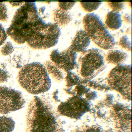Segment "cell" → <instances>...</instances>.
I'll return each instance as SVG.
<instances>
[{"instance_id": "obj_1", "label": "cell", "mask_w": 132, "mask_h": 132, "mask_svg": "<svg viewBox=\"0 0 132 132\" xmlns=\"http://www.w3.org/2000/svg\"><path fill=\"white\" fill-rule=\"evenodd\" d=\"M25 132H65L58 113L47 99L34 97L26 117Z\"/></svg>"}, {"instance_id": "obj_2", "label": "cell", "mask_w": 132, "mask_h": 132, "mask_svg": "<svg viewBox=\"0 0 132 132\" xmlns=\"http://www.w3.org/2000/svg\"><path fill=\"white\" fill-rule=\"evenodd\" d=\"M44 23L36 3L26 2L16 11L6 34L15 43L24 44Z\"/></svg>"}, {"instance_id": "obj_3", "label": "cell", "mask_w": 132, "mask_h": 132, "mask_svg": "<svg viewBox=\"0 0 132 132\" xmlns=\"http://www.w3.org/2000/svg\"><path fill=\"white\" fill-rule=\"evenodd\" d=\"M17 80L29 93L39 95L49 91L51 81L44 65L37 62L23 66L19 71Z\"/></svg>"}, {"instance_id": "obj_4", "label": "cell", "mask_w": 132, "mask_h": 132, "mask_svg": "<svg viewBox=\"0 0 132 132\" xmlns=\"http://www.w3.org/2000/svg\"><path fill=\"white\" fill-rule=\"evenodd\" d=\"M82 24L90 40L100 48L110 50L115 46V38L98 15L94 13L86 14L82 19Z\"/></svg>"}, {"instance_id": "obj_5", "label": "cell", "mask_w": 132, "mask_h": 132, "mask_svg": "<svg viewBox=\"0 0 132 132\" xmlns=\"http://www.w3.org/2000/svg\"><path fill=\"white\" fill-rule=\"evenodd\" d=\"M104 54L97 48L87 50L82 53L78 59L77 70L84 80H91L106 68Z\"/></svg>"}, {"instance_id": "obj_6", "label": "cell", "mask_w": 132, "mask_h": 132, "mask_svg": "<svg viewBox=\"0 0 132 132\" xmlns=\"http://www.w3.org/2000/svg\"><path fill=\"white\" fill-rule=\"evenodd\" d=\"M61 32L60 28L52 23L40 26L26 43L35 50L48 49L58 44Z\"/></svg>"}, {"instance_id": "obj_7", "label": "cell", "mask_w": 132, "mask_h": 132, "mask_svg": "<svg viewBox=\"0 0 132 132\" xmlns=\"http://www.w3.org/2000/svg\"><path fill=\"white\" fill-rule=\"evenodd\" d=\"M111 90L119 93L123 99L131 101V66H116L109 73L106 79Z\"/></svg>"}, {"instance_id": "obj_8", "label": "cell", "mask_w": 132, "mask_h": 132, "mask_svg": "<svg viewBox=\"0 0 132 132\" xmlns=\"http://www.w3.org/2000/svg\"><path fill=\"white\" fill-rule=\"evenodd\" d=\"M91 109L90 101L82 97L72 96L61 102L57 107V112L60 115L77 120L90 112Z\"/></svg>"}, {"instance_id": "obj_9", "label": "cell", "mask_w": 132, "mask_h": 132, "mask_svg": "<svg viewBox=\"0 0 132 132\" xmlns=\"http://www.w3.org/2000/svg\"><path fill=\"white\" fill-rule=\"evenodd\" d=\"M26 101L20 91L0 86V114L6 115L22 109Z\"/></svg>"}, {"instance_id": "obj_10", "label": "cell", "mask_w": 132, "mask_h": 132, "mask_svg": "<svg viewBox=\"0 0 132 132\" xmlns=\"http://www.w3.org/2000/svg\"><path fill=\"white\" fill-rule=\"evenodd\" d=\"M111 120L114 124L115 132H131V109L120 103H115L109 110Z\"/></svg>"}, {"instance_id": "obj_11", "label": "cell", "mask_w": 132, "mask_h": 132, "mask_svg": "<svg viewBox=\"0 0 132 132\" xmlns=\"http://www.w3.org/2000/svg\"><path fill=\"white\" fill-rule=\"evenodd\" d=\"M51 61L59 68L67 73L72 71L77 67V53L69 47L62 51L53 50L50 55Z\"/></svg>"}, {"instance_id": "obj_12", "label": "cell", "mask_w": 132, "mask_h": 132, "mask_svg": "<svg viewBox=\"0 0 132 132\" xmlns=\"http://www.w3.org/2000/svg\"><path fill=\"white\" fill-rule=\"evenodd\" d=\"M91 40L84 30L78 31L73 39L70 47L76 53H83L88 48Z\"/></svg>"}, {"instance_id": "obj_13", "label": "cell", "mask_w": 132, "mask_h": 132, "mask_svg": "<svg viewBox=\"0 0 132 132\" xmlns=\"http://www.w3.org/2000/svg\"><path fill=\"white\" fill-rule=\"evenodd\" d=\"M53 23L59 27H65L72 21V14L69 11H65L60 9H55L52 12Z\"/></svg>"}, {"instance_id": "obj_14", "label": "cell", "mask_w": 132, "mask_h": 132, "mask_svg": "<svg viewBox=\"0 0 132 132\" xmlns=\"http://www.w3.org/2000/svg\"><path fill=\"white\" fill-rule=\"evenodd\" d=\"M128 57V54L125 52L118 50H111L108 51L104 59L108 64L118 66L122 65Z\"/></svg>"}, {"instance_id": "obj_15", "label": "cell", "mask_w": 132, "mask_h": 132, "mask_svg": "<svg viewBox=\"0 0 132 132\" xmlns=\"http://www.w3.org/2000/svg\"><path fill=\"white\" fill-rule=\"evenodd\" d=\"M104 25L106 28L112 31L118 30L122 25L121 15L119 12H109L105 16Z\"/></svg>"}, {"instance_id": "obj_16", "label": "cell", "mask_w": 132, "mask_h": 132, "mask_svg": "<svg viewBox=\"0 0 132 132\" xmlns=\"http://www.w3.org/2000/svg\"><path fill=\"white\" fill-rule=\"evenodd\" d=\"M48 74L56 82H62L65 79L66 73L59 68L51 61H46L44 63Z\"/></svg>"}, {"instance_id": "obj_17", "label": "cell", "mask_w": 132, "mask_h": 132, "mask_svg": "<svg viewBox=\"0 0 132 132\" xmlns=\"http://www.w3.org/2000/svg\"><path fill=\"white\" fill-rule=\"evenodd\" d=\"M82 84L89 88H92L97 91L107 92L111 90L108 85L106 79H99L95 80H83Z\"/></svg>"}, {"instance_id": "obj_18", "label": "cell", "mask_w": 132, "mask_h": 132, "mask_svg": "<svg viewBox=\"0 0 132 132\" xmlns=\"http://www.w3.org/2000/svg\"><path fill=\"white\" fill-rule=\"evenodd\" d=\"M15 128V122L12 118L0 116V132H12Z\"/></svg>"}, {"instance_id": "obj_19", "label": "cell", "mask_w": 132, "mask_h": 132, "mask_svg": "<svg viewBox=\"0 0 132 132\" xmlns=\"http://www.w3.org/2000/svg\"><path fill=\"white\" fill-rule=\"evenodd\" d=\"M64 79L65 80L66 86L68 88H72L73 87L80 84H82L83 82L82 79L72 71L66 73Z\"/></svg>"}, {"instance_id": "obj_20", "label": "cell", "mask_w": 132, "mask_h": 132, "mask_svg": "<svg viewBox=\"0 0 132 132\" xmlns=\"http://www.w3.org/2000/svg\"><path fill=\"white\" fill-rule=\"evenodd\" d=\"M75 132H104L98 125H84L77 128Z\"/></svg>"}, {"instance_id": "obj_21", "label": "cell", "mask_w": 132, "mask_h": 132, "mask_svg": "<svg viewBox=\"0 0 132 132\" xmlns=\"http://www.w3.org/2000/svg\"><path fill=\"white\" fill-rule=\"evenodd\" d=\"M102 3V2H80V5L86 12H92L99 8Z\"/></svg>"}, {"instance_id": "obj_22", "label": "cell", "mask_w": 132, "mask_h": 132, "mask_svg": "<svg viewBox=\"0 0 132 132\" xmlns=\"http://www.w3.org/2000/svg\"><path fill=\"white\" fill-rule=\"evenodd\" d=\"M118 45L123 49L126 50L129 52H131V41L126 35L123 36L120 38L118 42Z\"/></svg>"}, {"instance_id": "obj_23", "label": "cell", "mask_w": 132, "mask_h": 132, "mask_svg": "<svg viewBox=\"0 0 132 132\" xmlns=\"http://www.w3.org/2000/svg\"><path fill=\"white\" fill-rule=\"evenodd\" d=\"M90 90V89L88 88L85 85L80 84L75 86L73 91L74 93V96L78 97H82L86 93Z\"/></svg>"}, {"instance_id": "obj_24", "label": "cell", "mask_w": 132, "mask_h": 132, "mask_svg": "<svg viewBox=\"0 0 132 132\" xmlns=\"http://www.w3.org/2000/svg\"><path fill=\"white\" fill-rule=\"evenodd\" d=\"M114 97L113 95L111 94H108L105 96V98L103 100L99 101L98 104L108 109H110L114 103Z\"/></svg>"}, {"instance_id": "obj_25", "label": "cell", "mask_w": 132, "mask_h": 132, "mask_svg": "<svg viewBox=\"0 0 132 132\" xmlns=\"http://www.w3.org/2000/svg\"><path fill=\"white\" fill-rule=\"evenodd\" d=\"M14 47L11 42H6L1 49V53L4 56L11 55L14 51Z\"/></svg>"}, {"instance_id": "obj_26", "label": "cell", "mask_w": 132, "mask_h": 132, "mask_svg": "<svg viewBox=\"0 0 132 132\" xmlns=\"http://www.w3.org/2000/svg\"><path fill=\"white\" fill-rule=\"evenodd\" d=\"M8 20V9L4 3H0V21L7 22Z\"/></svg>"}, {"instance_id": "obj_27", "label": "cell", "mask_w": 132, "mask_h": 132, "mask_svg": "<svg viewBox=\"0 0 132 132\" xmlns=\"http://www.w3.org/2000/svg\"><path fill=\"white\" fill-rule=\"evenodd\" d=\"M10 75L8 71L0 64V83H5L8 81Z\"/></svg>"}, {"instance_id": "obj_28", "label": "cell", "mask_w": 132, "mask_h": 132, "mask_svg": "<svg viewBox=\"0 0 132 132\" xmlns=\"http://www.w3.org/2000/svg\"><path fill=\"white\" fill-rule=\"evenodd\" d=\"M108 6L113 11L119 12L124 9V4L123 2H107Z\"/></svg>"}, {"instance_id": "obj_29", "label": "cell", "mask_w": 132, "mask_h": 132, "mask_svg": "<svg viewBox=\"0 0 132 132\" xmlns=\"http://www.w3.org/2000/svg\"><path fill=\"white\" fill-rule=\"evenodd\" d=\"M76 2H58L59 9L65 11H69L75 5Z\"/></svg>"}, {"instance_id": "obj_30", "label": "cell", "mask_w": 132, "mask_h": 132, "mask_svg": "<svg viewBox=\"0 0 132 132\" xmlns=\"http://www.w3.org/2000/svg\"><path fill=\"white\" fill-rule=\"evenodd\" d=\"M84 96L85 99L90 102L91 101L95 100V99H97L98 95L96 91L90 90L85 94Z\"/></svg>"}, {"instance_id": "obj_31", "label": "cell", "mask_w": 132, "mask_h": 132, "mask_svg": "<svg viewBox=\"0 0 132 132\" xmlns=\"http://www.w3.org/2000/svg\"><path fill=\"white\" fill-rule=\"evenodd\" d=\"M7 38V35L3 26L0 24V46L6 41Z\"/></svg>"}, {"instance_id": "obj_32", "label": "cell", "mask_w": 132, "mask_h": 132, "mask_svg": "<svg viewBox=\"0 0 132 132\" xmlns=\"http://www.w3.org/2000/svg\"><path fill=\"white\" fill-rule=\"evenodd\" d=\"M122 20L127 25L131 24V16L128 13H125L122 16Z\"/></svg>"}, {"instance_id": "obj_33", "label": "cell", "mask_w": 132, "mask_h": 132, "mask_svg": "<svg viewBox=\"0 0 132 132\" xmlns=\"http://www.w3.org/2000/svg\"><path fill=\"white\" fill-rule=\"evenodd\" d=\"M59 91L58 90H57L55 92H53V98L54 100L56 102H60V100L59 98Z\"/></svg>"}, {"instance_id": "obj_34", "label": "cell", "mask_w": 132, "mask_h": 132, "mask_svg": "<svg viewBox=\"0 0 132 132\" xmlns=\"http://www.w3.org/2000/svg\"><path fill=\"white\" fill-rule=\"evenodd\" d=\"M11 5L13 7H18L19 6H22L24 3L23 2H9Z\"/></svg>"}, {"instance_id": "obj_35", "label": "cell", "mask_w": 132, "mask_h": 132, "mask_svg": "<svg viewBox=\"0 0 132 132\" xmlns=\"http://www.w3.org/2000/svg\"><path fill=\"white\" fill-rule=\"evenodd\" d=\"M131 28H129V29H128L126 31V33L127 34H131Z\"/></svg>"}]
</instances>
